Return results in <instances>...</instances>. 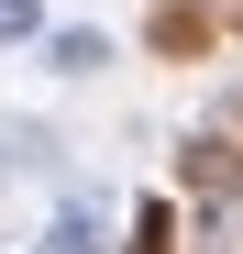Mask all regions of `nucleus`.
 I'll use <instances>...</instances> for the list:
<instances>
[{
    "mask_svg": "<svg viewBox=\"0 0 243 254\" xmlns=\"http://www.w3.org/2000/svg\"><path fill=\"white\" fill-rule=\"evenodd\" d=\"M45 66H56V77H89V66H100V33H77V22L45 33Z\"/></svg>",
    "mask_w": 243,
    "mask_h": 254,
    "instance_id": "f257e3e1",
    "label": "nucleus"
},
{
    "mask_svg": "<svg viewBox=\"0 0 243 254\" xmlns=\"http://www.w3.org/2000/svg\"><path fill=\"white\" fill-rule=\"evenodd\" d=\"M0 45H45V0H0Z\"/></svg>",
    "mask_w": 243,
    "mask_h": 254,
    "instance_id": "f03ea898",
    "label": "nucleus"
}]
</instances>
